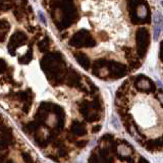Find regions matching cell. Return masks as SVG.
Segmentation results:
<instances>
[{"label": "cell", "instance_id": "obj_7", "mask_svg": "<svg viewBox=\"0 0 163 163\" xmlns=\"http://www.w3.org/2000/svg\"><path fill=\"white\" fill-rule=\"evenodd\" d=\"M38 14H39V17H40L41 21H42V22H43L44 24H46V19H45V16H44L43 12H42V11L39 10V11H38Z\"/></svg>", "mask_w": 163, "mask_h": 163}, {"label": "cell", "instance_id": "obj_6", "mask_svg": "<svg viewBox=\"0 0 163 163\" xmlns=\"http://www.w3.org/2000/svg\"><path fill=\"white\" fill-rule=\"evenodd\" d=\"M140 88L141 89H148L149 88V84L147 82H142L141 84H139Z\"/></svg>", "mask_w": 163, "mask_h": 163}, {"label": "cell", "instance_id": "obj_4", "mask_svg": "<svg viewBox=\"0 0 163 163\" xmlns=\"http://www.w3.org/2000/svg\"><path fill=\"white\" fill-rule=\"evenodd\" d=\"M110 122H111L112 127H113L114 129H120L119 120H118V118L116 117L115 115H112V116H111V119H110Z\"/></svg>", "mask_w": 163, "mask_h": 163}, {"label": "cell", "instance_id": "obj_2", "mask_svg": "<svg viewBox=\"0 0 163 163\" xmlns=\"http://www.w3.org/2000/svg\"><path fill=\"white\" fill-rule=\"evenodd\" d=\"M161 29H162V24L154 26V34H153V39H154V41L158 40L159 35H160V33H161Z\"/></svg>", "mask_w": 163, "mask_h": 163}, {"label": "cell", "instance_id": "obj_1", "mask_svg": "<svg viewBox=\"0 0 163 163\" xmlns=\"http://www.w3.org/2000/svg\"><path fill=\"white\" fill-rule=\"evenodd\" d=\"M153 23H154V26L162 24V14H161L160 11H155L154 12V15H153Z\"/></svg>", "mask_w": 163, "mask_h": 163}, {"label": "cell", "instance_id": "obj_5", "mask_svg": "<svg viewBox=\"0 0 163 163\" xmlns=\"http://www.w3.org/2000/svg\"><path fill=\"white\" fill-rule=\"evenodd\" d=\"M118 152H119L120 154L123 155V156H125V155L129 154V153H131V151H129V148H127V147L120 146L119 148H118Z\"/></svg>", "mask_w": 163, "mask_h": 163}, {"label": "cell", "instance_id": "obj_3", "mask_svg": "<svg viewBox=\"0 0 163 163\" xmlns=\"http://www.w3.org/2000/svg\"><path fill=\"white\" fill-rule=\"evenodd\" d=\"M137 14H138V16L141 17V18H143V17L146 16V14H147V9H146V7H145L144 5H141V6L138 7V9H137Z\"/></svg>", "mask_w": 163, "mask_h": 163}]
</instances>
